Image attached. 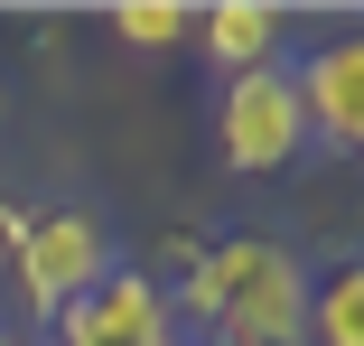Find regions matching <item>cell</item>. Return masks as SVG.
<instances>
[{"label": "cell", "instance_id": "obj_7", "mask_svg": "<svg viewBox=\"0 0 364 346\" xmlns=\"http://www.w3.org/2000/svg\"><path fill=\"white\" fill-rule=\"evenodd\" d=\"M309 346H364V271H327L309 290Z\"/></svg>", "mask_w": 364, "mask_h": 346}, {"label": "cell", "instance_id": "obj_5", "mask_svg": "<svg viewBox=\"0 0 364 346\" xmlns=\"http://www.w3.org/2000/svg\"><path fill=\"white\" fill-rule=\"evenodd\" d=\"M299 112H309V131L327 150H355L364 141V38L346 28V38H327L309 65H299Z\"/></svg>", "mask_w": 364, "mask_h": 346}, {"label": "cell", "instance_id": "obj_10", "mask_svg": "<svg viewBox=\"0 0 364 346\" xmlns=\"http://www.w3.org/2000/svg\"><path fill=\"white\" fill-rule=\"evenodd\" d=\"M187 346H234V337H187Z\"/></svg>", "mask_w": 364, "mask_h": 346}, {"label": "cell", "instance_id": "obj_3", "mask_svg": "<svg viewBox=\"0 0 364 346\" xmlns=\"http://www.w3.org/2000/svg\"><path fill=\"white\" fill-rule=\"evenodd\" d=\"M309 150V112H299V65H262V75H234L225 103H215V159L234 178H271Z\"/></svg>", "mask_w": 364, "mask_h": 346}, {"label": "cell", "instance_id": "obj_1", "mask_svg": "<svg viewBox=\"0 0 364 346\" xmlns=\"http://www.w3.org/2000/svg\"><path fill=\"white\" fill-rule=\"evenodd\" d=\"M178 327L234 337V346H309V262L271 234H225L187 262V281L168 290Z\"/></svg>", "mask_w": 364, "mask_h": 346}, {"label": "cell", "instance_id": "obj_4", "mask_svg": "<svg viewBox=\"0 0 364 346\" xmlns=\"http://www.w3.org/2000/svg\"><path fill=\"white\" fill-rule=\"evenodd\" d=\"M47 346H187V327H178L168 281L112 262L94 290H75V300L47 318Z\"/></svg>", "mask_w": 364, "mask_h": 346}, {"label": "cell", "instance_id": "obj_9", "mask_svg": "<svg viewBox=\"0 0 364 346\" xmlns=\"http://www.w3.org/2000/svg\"><path fill=\"white\" fill-rule=\"evenodd\" d=\"M0 346H47V337H28V327H0Z\"/></svg>", "mask_w": 364, "mask_h": 346}, {"label": "cell", "instance_id": "obj_6", "mask_svg": "<svg viewBox=\"0 0 364 346\" xmlns=\"http://www.w3.org/2000/svg\"><path fill=\"white\" fill-rule=\"evenodd\" d=\"M280 38H289V10H271V0H215V10H196V47L215 75H262V65H280Z\"/></svg>", "mask_w": 364, "mask_h": 346}, {"label": "cell", "instance_id": "obj_2", "mask_svg": "<svg viewBox=\"0 0 364 346\" xmlns=\"http://www.w3.org/2000/svg\"><path fill=\"white\" fill-rule=\"evenodd\" d=\"M10 234V262H19V290L38 318H56L75 290H94L103 271H112V234L94 206H47V216H10L0 225Z\"/></svg>", "mask_w": 364, "mask_h": 346}, {"label": "cell", "instance_id": "obj_8", "mask_svg": "<svg viewBox=\"0 0 364 346\" xmlns=\"http://www.w3.org/2000/svg\"><path fill=\"white\" fill-rule=\"evenodd\" d=\"M112 28L131 47H178V38H196V10H187V0H122Z\"/></svg>", "mask_w": 364, "mask_h": 346}]
</instances>
